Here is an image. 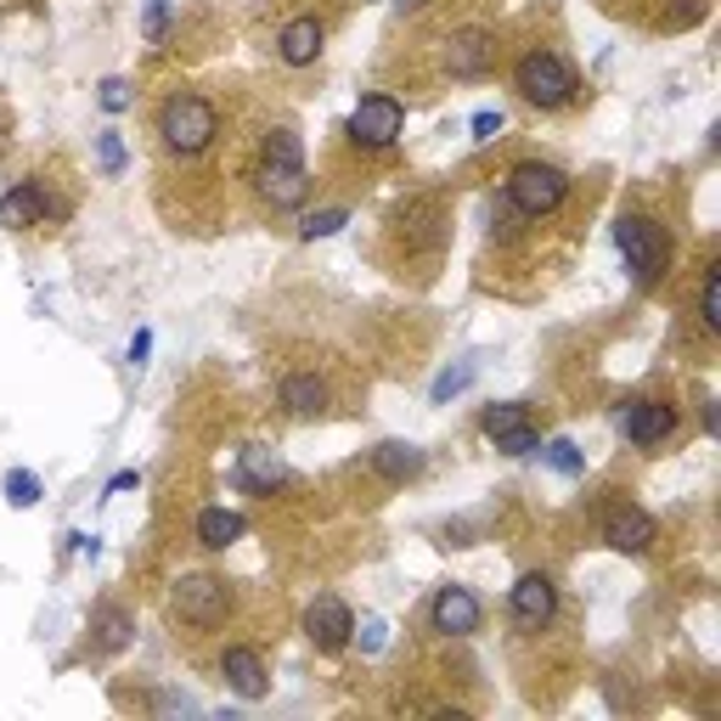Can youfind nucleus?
I'll return each mask as SVG.
<instances>
[{
    "instance_id": "24",
    "label": "nucleus",
    "mask_w": 721,
    "mask_h": 721,
    "mask_svg": "<svg viewBox=\"0 0 721 721\" xmlns=\"http://www.w3.org/2000/svg\"><path fill=\"white\" fill-rule=\"evenodd\" d=\"M473 372H479L473 361H462V367H446V372L435 378V390H428V395H435V406H446L451 395H462V390H468V383H473Z\"/></svg>"
},
{
    "instance_id": "2",
    "label": "nucleus",
    "mask_w": 721,
    "mask_h": 721,
    "mask_svg": "<svg viewBox=\"0 0 721 721\" xmlns=\"http://www.w3.org/2000/svg\"><path fill=\"white\" fill-rule=\"evenodd\" d=\"M513 85H518V96L531 108H542V113H558V108H569L575 102V90H581V79H575V68L558 57V52H524L518 63H513Z\"/></svg>"
},
{
    "instance_id": "7",
    "label": "nucleus",
    "mask_w": 721,
    "mask_h": 721,
    "mask_svg": "<svg viewBox=\"0 0 721 721\" xmlns=\"http://www.w3.org/2000/svg\"><path fill=\"white\" fill-rule=\"evenodd\" d=\"M406 130V108L395 102V96H361L356 113H350V141L356 148H395Z\"/></svg>"
},
{
    "instance_id": "9",
    "label": "nucleus",
    "mask_w": 721,
    "mask_h": 721,
    "mask_svg": "<svg viewBox=\"0 0 721 721\" xmlns=\"http://www.w3.org/2000/svg\"><path fill=\"white\" fill-rule=\"evenodd\" d=\"M614 423H620V435H626L632 446H659V440L677 435L682 412L670 406V401H626Z\"/></svg>"
},
{
    "instance_id": "15",
    "label": "nucleus",
    "mask_w": 721,
    "mask_h": 721,
    "mask_svg": "<svg viewBox=\"0 0 721 721\" xmlns=\"http://www.w3.org/2000/svg\"><path fill=\"white\" fill-rule=\"evenodd\" d=\"M276 52H282V63H287V68H310V63L321 57V23H316V18H294V23H282Z\"/></svg>"
},
{
    "instance_id": "23",
    "label": "nucleus",
    "mask_w": 721,
    "mask_h": 721,
    "mask_svg": "<svg viewBox=\"0 0 721 721\" xmlns=\"http://www.w3.org/2000/svg\"><path fill=\"white\" fill-rule=\"evenodd\" d=\"M524 423H531V406H524V401H502V406H485V417H479V428H485L491 440L513 435V428H524Z\"/></svg>"
},
{
    "instance_id": "22",
    "label": "nucleus",
    "mask_w": 721,
    "mask_h": 721,
    "mask_svg": "<svg viewBox=\"0 0 721 721\" xmlns=\"http://www.w3.org/2000/svg\"><path fill=\"white\" fill-rule=\"evenodd\" d=\"M699 327L704 332H721V260L704 265V282H699Z\"/></svg>"
},
{
    "instance_id": "33",
    "label": "nucleus",
    "mask_w": 721,
    "mask_h": 721,
    "mask_svg": "<svg viewBox=\"0 0 721 721\" xmlns=\"http://www.w3.org/2000/svg\"><path fill=\"white\" fill-rule=\"evenodd\" d=\"M148 350H153V332L141 327L135 339H130V367H148Z\"/></svg>"
},
{
    "instance_id": "31",
    "label": "nucleus",
    "mask_w": 721,
    "mask_h": 721,
    "mask_svg": "<svg viewBox=\"0 0 721 721\" xmlns=\"http://www.w3.org/2000/svg\"><path fill=\"white\" fill-rule=\"evenodd\" d=\"M102 108H108V113H124V108H130V85H124L119 74L102 79Z\"/></svg>"
},
{
    "instance_id": "29",
    "label": "nucleus",
    "mask_w": 721,
    "mask_h": 721,
    "mask_svg": "<svg viewBox=\"0 0 721 721\" xmlns=\"http://www.w3.org/2000/svg\"><path fill=\"white\" fill-rule=\"evenodd\" d=\"M141 34H148V45H164V34H170V0H148V18H141Z\"/></svg>"
},
{
    "instance_id": "13",
    "label": "nucleus",
    "mask_w": 721,
    "mask_h": 721,
    "mask_svg": "<svg viewBox=\"0 0 721 721\" xmlns=\"http://www.w3.org/2000/svg\"><path fill=\"white\" fill-rule=\"evenodd\" d=\"M479 598L468 592V587H440L435 592V609H428V626H435L440 637H468V632H479Z\"/></svg>"
},
{
    "instance_id": "34",
    "label": "nucleus",
    "mask_w": 721,
    "mask_h": 721,
    "mask_svg": "<svg viewBox=\"0 0 721 721\" xmlns=\"http://www.w3.org/2000/svg\"><path fill=\"white\" fill-rule=\"evenodd\" d=\"M356 637H361V648H367V654H372V648H383V620H361V632H356Z\"/></svg>"
},
{
    "instance_id": "14",
    "label": "nucleus",
    "mask_w": 721,
    "mask_h": 721,
    "mask_svg": "<svg viewBox=\"0 0 721 721\" xmlns=\"http://www.w3.org/2000/svg\"><path fill=\"white\" fill-rule=\"evenodd\" d=\"M603 542L614 547V553H648L654 547V518L643 513V507H614L609 518H603Z\"/></svg>"
},
{
    "instance_id": "16",
    "label": "nucleus",
    "mask_w": 721,
    "mask_h": 721,
    "mask_svg": "<svg viewBox=\"0 0 721 721\" xmlns=\"http://www.w3.org/2000/svg\"><path fill=\"white\" fill-rule=\"evenodd\" d=\"M40 215H45V192L34 181H18L0 192V226L7 231H29V226H40Z\"/></svg>"
},
{
    "instance_id": "18",
    "label": "nucleus",
    "mask_w": 721,
    "mask_h": 721,
    "mask_svg": "<svg viewBox=\"0 0 721 721\" xmlns=\"http://www.w3.org/2000/svg\"><path fill=\"white\" fill-rule=\"evenodd\" d=\"M243 536H249V518H243V513H231V507H204V513H198V542H204V547L226 553L231 542H243Z\"/></svg>"
},
{
    "instance_id": "36",
    "label": "nucleus",
    "mask_w": 721,
    "mask_h": 721,
    "mask_svg": "<svg viewBox=\"0 0 721 721\" xmlns=\"http://www.w3.org/2000/svg\"><path fill=\"white\" fill-rule=\"evenodd\" d=\"M395 7H401V12H417V7H423V0H395Z\"/></svg>"
},
{
    "instance_id": "21",
    "label": "nucleus",
    "mask_w": 721,
    "mask_h": 721,
    "mask_svg": "<svg viewBox=\"0 0 721 721\" xmlns=\"http://www.w3.org/2000/svg\"><path fill=\"white\" fill-rule=\"evenodd\" d=\"M237 479H243L249 491H271L287 479V468L271 457V451H243V462H237Z\"/></svg>"
},
{
    "instance_id": "17",
    "label": "nucleus",
    "mask_w": 721,
    "mask_h": 721,
    "mask_svg": "<svg viewBox=\"0 0 721 721\" xmlns=\"http://www.w3.org/2000/svg\"><path fill=\"white\" fill-rule=\"evenodd\" d=\"M372 468H378L383 479H395V485H406V479H417V473L428 468V457H423V446H412V440H383V446H372Z\"/></svg>"
},
{
    "instance_id": "12",
    "label": "nucleus",
    "mask_w": 721,
    "mask_h": 721,
    "mask_svg": "<svg viewBox=\"0 0 721 721\" xmlns=\"http://www.w3.org/2000/svg\"><path fill=\"white\" fill-rule=\"evenodd\" d=\"M220 677H226V688H231L237 699H249V704L271 693V670H265L260 648H249V643H237V648L220 654Z\"/></svg>"
},
{
    "instance_id": "25",
    "label": "nucleus",
    "mask_w": 721,
    "mask_h": 721,
    "mask_svg": "<svg viewBox=\"0 0 721 721\" xmlns=\"http://www.w3.org/2000/svg\"><path fill=\"white\" fill-rule=\"evenodd\" d=\"M542 457H547V468H558V473H569V479H575V473H587V457L575 451V440H547Z\"/></svg>"
},
{
    "instance_id": "10",
    "label": "nucleus",
    "mask_w": 721,
    "mask_h": 721,
    "mask_svg": "<svg viewBox=\"0 0 721 721\" xmlns=\"http://www.w3.org/2000/svg\"><path fill=\"white\" fill-rule=\"evenodd\" d=\"M305 637L316 643V654H339L350 637H356V614H350V603L345 598H316L310 603V614H305Z\"/></svg>"
},
{
    "instance_id": "35",
    "label": "nucleus",
    "mask_w": 721,
    "mask_h": 721,
    "mask_svg": "<svg viewBox=\"0 0 721 721\" xmlns=\"http://www.w3.org/2000/svg\"><path fill=\"white\" fill-rule=\"evenodd\" d=\"M135 485H141V473H135V468H124V473H113V479H108V496H124V491H135Z\"/></svg>"
},
{
    "instance_id": "3",
    "label": "nucleus",
    "mask_w": 721,
    "mask_h": 721,
    "mask_svg": "<svg viewBox=\"0 0 721 721\" xmlns=\"http://www.w3.org/2000/svg\"><path fill=\"white\" fill-rule=\"evenodd\" d=\"M159 135H164V148H170V153L198 159L209 141L220 135V113H215V102H204V96L181 90V96H170L164 113H159Z\"/></svg>"
},
{
    "instance_id": "30",
    "label": "nucleus",
    "mask_w": 721,
    "mask_h": 721,
    "mask_svg": "<svg viewBox=\"0 0 721 721\" xmlns=\"http://www.w3.org/2000/svg\"><path fill=\"white\" fill-rule=\"evenodd\" d=\"M496 451H507V457H531V451H542V435H536L531 423H524V428H513V435L496 440Z\"/></svg>"
},
{
    "instance_id": "1",
    "label": "nucleus",
    "mask_w": 721,
    "mask_h": 721,
    "mask_svg": "<svg viewBox=\"0 0 721 721\" xmlns=\"http://www.w3.org/2000/svg\"><path fill=\"white\" fill-rule=\"evenodd\" d=\"M260 198L271 209H299L310 198V170H305V141L294 130H271L260 153Z\"/></svg>"
},
{
    "instance_id": "32",
    "label": "nucleus",
    "mask_w": 721,
    "mask_h": 721,
    "mask_svg": "<svg viewBox=\"0 0 721 721\" xmlns=\"http://www.w3.org/2000/svg\"><path fill=\"white\" fill-rule=\"evenodd\" d=\"M496 130H502V113H491V108L473 113V141H479V148H485V141H496Z\"/></svg>"
},
{
    "instance_id": "5",
    "label": "nucleus",
    "mask_w": 721,
    "mask_h": 721,
    "mask_svg": "<svg viewBox=\"0 0 721 721\" xmlns=\"http://www.w3.org/2000/svg\"><path fill=\"white\" fill-rule=\"evenodd\" d=\"M564 192H569V175H564L558 164H542V159L518 164V170L507 175V204H513L518 215H531V220L553 215V209L564 204Z\"/></svg>"
},
{
    "instance_id": "19",
    "label": "nucleus",
    "mask_w": 721,
    "mask_h": 721,
    "mask_svg": "<svg viewBox=\"0 0 721 721\" xmlns=\"http://www.w3.org/2000/svg\"><path fill=\"white\" fill-rule=\"evenodd\" d=\"M276 395H282V406H287V412H299V417H316V412L327 406V383H321L316 372H287Z\"/></svg>"
},
{
    "instance_id": "11",
    "label": "nucleus",
    "mask_w": 721,
    "mask_h": 721,
    "mask_svg": "<svg viewBox=\"0 0 721 721\" xmlns=\"http://www.w3.org/2000/svg\"><path fill=\"white\" fill-rule=\"evenodd\" d=\"M491 63H496V34L491 29H457L446 40L451 79H479V74H491Z\"/></svg>"
},
{
    "instance_id": "20",
    "label": "nucleus",
    "mask_w": 721,
    "mask_h": 721,
    "mask_svg": "<svg viewBox=\"0 0 721 721\" xmlns=\"http://www.w3.org/2000/svg\"><path fill=\"white\" fill-rule=\"evenodd\" d=\"M90 632H96V648H102V654H119L130 643V632H135V620H130V609L102 603V609L90 614Z\"/></svg>"
},
{
    "instance_id": "28",
    "label": "nucleus",
    "mask_w": 721,
    "mask_h": 721,
    "mask_svg": "<svg viewBox=\"0 0 721 721\" xmlns=\"http://www.w3.org/2000/svg\"><path fill=\"white\" fill-rule=\"evenodd\" d=\"M96 164H102V175H124V141H119V130L96 135Z\"/></svg>"
},
{
    "instance_id": "26",
    "label": "nucleus",
    "mask_w": 721,
    "mask_h": 721,
    "mask_svg": "<svg viewBox=\"0 0 721 721\" xmlns=\"http://www.w3.org/2000/svg\"><path fill=\"white\" fill-rule=\"evenodd\" d=\"M345 226H350V209H316L299 226V237H305V243H316V237H332V231H345Z\"/></svg>"
},
{
    "instance_id": "8",
    "label": "nucleus",
    "mask_w": 721,
    "mask_h": 721,
    "mask_svg": "<svg viewBox=\"0 0 721 721\" xmlns=\"http://www.w3.org/2000/svg\"><path fill=\"white\" fill-rule=\"evenodd\" d=\"M507 614H513L518 632H547L553 614H558V587H553V575H542V569L518 575V587H513V598H507Z\"/></svg>"
},
{
    "instance_id": "4",
    "label": "nucleus",
    "mask_w": 721,
    "mask_h": 721,
    "mask_svg": "<svg viewBox=\"0 0 721 721\" xmlns=\"http://www.w3.org/2000/svg\"><path fill=\"white\" fill-rule=\"evenodd\" d=\"M614 243H620V254H626V265L637 271L643 287H654V282L665 276V265H670V237H665L659 220H648V215H626V220L614 226Z\"/></svg>"
},
{
    "instance_id": "6",
    "label": "nucleus",
    "mask_w": 721,
    "mask_h": 721,
    "mask_svg": "<svg viewBox=\"0 0 721 721\" xmlns=\"http://www.w3.org/2000/svg\"><path fill=\"white\" fill-rule=\"evenodd\" d=\"M170 609L186 620V626H220L226 609H231V587L220 581V575H181L175 592H170Z\"/></svg>"
},
{
    "instance_id": "27",
    "label": "nucleus",
    "mask_w": 721,
    "mask_h": 721,
    "mask_svg": "<svg viewBox=\"0 0 721 721\" xmlns=\"http://www.w3.org/2000/svg\"><path fill=\"white\" fill-rule=\"evenodd\" d=\"M7 502H12V507H34V502H40V479H34L29 468H12V473H7Z\"/></svg>"
}]
</instances>
